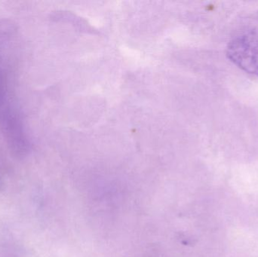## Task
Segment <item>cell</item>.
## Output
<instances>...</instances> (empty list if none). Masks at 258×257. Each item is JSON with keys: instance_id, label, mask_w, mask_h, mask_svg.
Segmentation results:
<instances>
[{"instance_id": "1", "label": "cell", "mask_w": 258, "mask_h": 257, "mask_svg": "<svg viewBox=\"0 0 258 257\" xmlns=\"http://www.w3.org/2000/svg\"><path fill=\"white\" fill-rule=\"evenodd\" d=\"M228 54L238 66L258 75V26L240 30L229 43Z\"/></svg>"}]
</instances>
